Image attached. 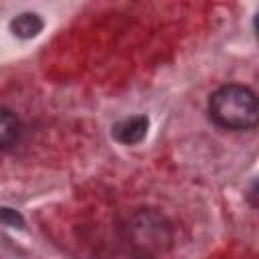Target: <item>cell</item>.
I'll return each instance as SVG.
<instances>
[{
  "label": "cell",
  "mask_w": 259,
  "mask_h": 259,
  "mask_svg": "<svg viewBox=\"0 0 259 259\" xmlns=\"http://www.w3.org/2000/svg\"><path fill=\"white\" fill-rule=\"evenodd\" d=\"M212 121L227 130H251L259 119V103L255 93L245 85H223L208 99Z\"/></svg>",
  "instance_id": "cell-1"
},
{
  "label": "cell",
  "mask_w": 259,
  "mask_h": 259,
  "mask_svg": "<svg viewBox=\"0 0 259 259\" xmlns=\"http://www.w3.org/2000/svg\"><path fill=\"white\" fill-rule=\"evenodd\" d=\"M148 117L146 115H134V117H125L121 121H117L111 130L113 138L125 146H134L138 142H142L148 134Z\"/></svg>",
  "instance_id": "cell-2"
},
{
  "label": "cell",
  "mask_w": 259,
  "mask_h": 259,
  "mask_svg": "<svg viewBox=\"0 0 259 259\" xmlns=\"http://www.w3.org/2000/svg\"><path fill=\"white\" fill-rule=\"evenodd\" d=\"M10 30L18 36V38H32L42 30V18L34 12H24L18 14L12 22H10Z\"/></svg>",
  "instance_id": "cell-3"
},
{
  "label": "cell",
  "mask_w": 259,
  "mask_h": 259,
  "mask_svg": "<svg viewBox=\"0 0 259 259\" xmlns=\"http://www.w3.org/2000/svg\"><path fill=\"white\" fill-rule=\"evenodd\" d=\"M18 132H20V123L16 115L10 109L0 105V150L8 148L18 138Z\"/></svg>",
  "instance_id": "cell-4"
},
{
  "label": "cell",
  "mask_w": 259,
  "mask_h": 259,
  "mask_svg": "<svg viewBox=\"0 0 259 259\" xmlns=\"http://www.w3.org/2000/svg\"><path fill=\"white\" fill-rule=\"evenodd\" d=\"M0 223L6 227H14V229H22L24 227V219L18 210L10 208V206H0Z\"/></svg>",
  "instance_id": "cell-5"
}]
</instances>
